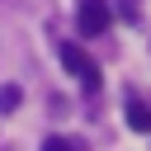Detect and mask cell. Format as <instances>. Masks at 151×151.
Returning a JSON list of instances; mask_svg holds the SVG:
<instances>
[{
  "instance_id": "1",
  "label": "cell",
  "mask_w": 151,
  "mask_h": 151,
  "mask_svg": "<svg viewBox=\"0 0 151 151\" xmlns=\"http://www.w3.org/2000/svg\"><path fill=\"white\" fill-rule=\"evenodd\" d=\"M57 57H61L66 76H76L85 90H99V66H94V57H90L85 47H76V42H57Z\"/></svg>"
},
{
  "instance_id": "2",
  "label": "cell",
  "mask_w": 151,
  "mask_h": 151,
  "mask_svg": "<svg viewBox=\"0 0 151 151\" xmlns=\"http://www.w3.org/2000/svg\"><path fill=\"white\" fill-rule=\"evenodd\" d=\"M76 24H80V33H85V38H99V33L113 24V9H109V0H80V9H76Z\"/></svg>"
},
{
  "instance_id": "3",
  "label": "cell",
  "mask_w": 151,
  "mask_h": 151,
  "mask_svg": "<svg viewBox=\"0 0 151 151\" xmlns=\"http://www.w3.org/2000/svg\"><path fill=\"white\" fill-rule=\"evenodd\" d=\"M127 127H132V132H151V109H146L137 94H127Z\"/></svg>"
},
{
  "instance_id": "4",
  "label": "cell",
  "mask_w": 151,
  "mask_h": 151,
  "mask_svg": "<svg viewBox=\"0 0 151 151\" xmlns=\"http://www.w3.org/2000/svg\"><path fill=\"white\" fill-rule=\"evenodd\" d=\"M19 99H24V90H19V85H0V118H5V113H14V109H19Z\"/></svg>"
},
{
  "instance_id": "5",
  "label": "cell",
  "mask_w": 151,
  "mask_h": 151,
  "mask_svg": "<svg viewBox=\"0 0 151 151\" xmlns=\"http://www.w3.org/2000/svg\"><path fill=\"white\" fill-rule=\"evenodd\" d=\"M42 151H80V146H76L71 137H47V142H42Z\"/></svg>"
}]
</instances>
